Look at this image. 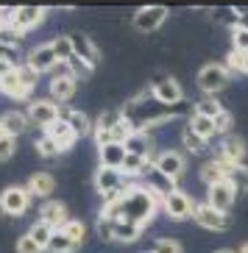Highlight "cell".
Returning <instances> with one entry per match:
<instances>
[{
    "label": "cell",
    "mask_w": 248,
    "mask_h": 253,
    "mask_svg": "<svg viewBox=\"0 0 248 253\" xmlns=\"http://www.w3.org/2000/svg\"><path fill=\"white\" fill-rule=\"evenodd\" d=\"M120 114H123V120H126L128 126H131L134 134H150L156 126L170 123V120L179 114V109H167V106L156 103V100L150 97V92L145 89L143 95L131 97V100L120 109Z\"/></svg>",
    "instance_id": "6da1fadb"
},
{
    "label": "cell",
    "mask_w": 248,
    "mask_h": 253,
    "mask_svg": "<svg viewBox=\"0 0 248 253\" xmlns=\"http://www.w3.org/2000/svg\"><path fill=\"white\" fill-rule=\"evenodd\" d=\"M162 209V195L148 184H131L126 189V195L120 198V214L123 220H131L137 225H148L156 211Z\"/></svg>",
    "instance_id": "7a4b0ae2"
},
{
    "label": "cell",
    "mask_w": 248,
    "mask_h": 253,
    "mask_svg": "<svg viewBox=\"0 0 248 253\" xmlns=\"http://www.w3.org/2000/svg\"><path fill=\"white\" fill-rule=\"evenodd\" d=\"M39 84V75L34 73V70H28L25 64H17L11 73H6L3 78H0V92L6 97H11V100H28L31 92L37 89Z\"/></svg>",
    "instance_id": "3957f363"
},
{
    "label": "cell",
    "mask_w": 248,
    "mask_h": 253,
    "mask_svg": "<svg viewBox=\"0 0 248 253\" xmlns=\"http://www.w3.org/2000/svg\"><path fill=\"white\" fill-rule=\"evenodd\" d=\"M92 181H95V192L103 198V203L120 201L123 195H126V189L131 186L128 178H123L120 170H109V167H98L95 175H92Z\"/></svg>",
    "instance_id": "277c9868"
},
{
    "label": "cell",
    "mask_w": 248,
    "mask_h": 253,
    "mask_svg": "<svg viewBox=\"0 0 248 253\" xmlns=\"http://www.w3.org/2000/svg\"><path fill=\"white\" fill-rule=\"evenodd\" d=\"M229 81H232V73H229L226 64H220V61L203 64L196 75V84H198V89L203 92V97H215L218 92H223L226 86H229Z\"/></svg>",
    "instance_id": "5b68a950"
},
{
    "label": "cell",
    "mask_w": 248,
    "mask_h": 253,
    "mask_svg": "<svg viewBox=\"0 0 248 253\" xmlns=\"http://www.w3.org/2000/svg\"><path fill=\"white\" fill-rule=\"evenodd\" d=\"M150 97L156 100V103L167 106V109H179L184 103V89H181V84L176 81L173 75H156L148 86Z\"/></svg>",
    "instance_id": "8992f818"
},
{
    "label": "cell",
    "mask_w": 248,
    "mask_h": 253,
    "mask_svg": "<svg viewBox=\"0 0 248 253\" xmlns=\"http://www.w3.org/2000/svg\"><path fill=\"white\" fill-rule=\"evenodd\" d=\"M162 211H165L170 220H187V217H193V211H196V201H193L190 192H184V189L176 186L173 192H167L165 198H162Z\"/></svg>",
    "instance_id": "52a82bcc"
},
{
    "label": "cell",
    "mask_w": 248,
    "mask_h": 253,
    "mask_svg": "<svg viewBox=\"0 0 248 253\" xmlns=\"http://www.w3.org/2000/svg\"><path fill=\"white\" fill-rule=\"evenodd\" d=\"M48 8L45 6H14L11 8V17H8V25L17 28L20 34H28V31L39 28L45 23Z\"/></svg>",
    "instance_id": "ba28073f"
},
{
    "label": "cell",
    "mask_w": 248,
    "mask_h": 253,
    "mask_svg": "<svg viewBox=\"0 0 248 253\" xmlns=\"http://www.w3.org/2000/svg\"><path fill=\"white\" fill-rule=\"evenodd\" d=\"M153 172L165 175V178H170L176 184V181L187 172V159H184V153H179V150H162V153L153 156Z\"/></svg>",
    "instance_id": "9c48e42d"
},
{
    "label": "cell",
    "mask_w": 248,
    "mask_h": 253,
    "mask_svg": "<svg viewBox=\"0 0 248 253\" xmlns=\"http://www.w3.org/2000/svg\"><path fill=\"white\" fill-rule=\"evenodd\" d=\"M31 209V195L25 186H6L0 192V211L8 217H23L25 211Z\"/></svg>",
    "instance_id": "30bf717a"
},
{
    "label": "cell",
    "mask_w": 248,
    "mask_h": 253,
    "mask_svg": "<svg viewBox=\"0 0 248 253\" xmlns=\"http://www.w3.org/2000/svg\"><path fill=\"white\" fill-rule=\"evenodd\" d=\"M25 114H28L31 126H39L42 131H48L56 120H61V106L53 103L50 97H45V100H31Z\"/></svg>",
    "instance_id": "8fae6325"
},
{
    "label": "cell",
    "mask_w": 248,
    "mask_h": 253,
    "mask_svg": "<svg viewBox=\"0 0 248 253\" xmlns=\"http://www.w3.org/2000/svg\"><path fill=\"white\" fill-rule=\"evenodd\" d=\"M23 64H25L28 70H34L37 75L50 73V70L61 67L59 59H56V53H53V47H50V42H45V45H37V47H31Z\"/></svg>",
    "instance_id": "7c38bea8"
},
{
    "label": "cell",
    "mask_w": 248,
    "mask_h": 253,
    "mask_svg": "<svg viewBox=\"0 0 248 253\" xmlns=\"http://www.w3.org/2000/svg\"><path fill=\"white\" fill-rule=\"evenodd\" d=\"M193 220L198 223V228H206V231H226L229 228V214L226 211H218L215 206L209 203H196V211H193Z\"/></svg>",
    "instance_id": "4fadbf2b"
},
{
    "label": "cell",
    "mask_w": 248,
    "mask_h": 253,
    "mask_svg": "<svg viewBox=\"0 0 248 253\" xmlns=\"http://www.w3.org/2000/svg\"><path fill=\"white\" fill-rule=\"evenodd\" d=\"M75 92H78V81H75L67 70L59 75H53L50 84H48V95H50L53 103H59V106H67L75 97Z\"/></svg>",
    "instance_id": "5bb4252c"
},
{
    "label": "cell",
    "mask_w": 248,
    "mask_h": 253,
    "mask_svg": "<svg viewBox=\"0 0 248 253\" xmlns=\"http://www.w3.org/2000/svg\"><path fill=\"white\" fill-rule=\"evenodd\" d=\"M234 198H237V186H234L232 181H226V178L218 181V184H209V189H206V203L215 206L218 211H226V214H229Z\"/></svg>",
    "instance_id": "9a60e30c"
},
{
    "label": "cell",
    "mask_w": 248,
    "mask_h": 253,
    "mask_svg": "<svg viewBox=\"0 0 248 253\" xmlns=\"http://www.w3.org/2000/svg\"><path fill=\"white\" fill-rule=\"evenodd\" d=\"M167 6H143L140 11L134 14V28L137 31H143V34H150V31H156V28H162V23L167 20Z\"/></svg>",
    "instance_id": "2e32d148"
},
{
    "label": "cell",
    "mask_w": 248,
    "mask_h": 253,
    "mask_svg": "<svg viewBox=\"0 0 248 253\" xmlns=\"http://www.w3.org/2000/svg\"><path fill=\"white\" fill-rule=\"evenodd\" d=\"M70 42H73V56H75V59H81L87 67L95 70L100 64V50L95 47V42H92L87 34L75 31V34H70Z\"/></svg>",
    "instance_id": "e0dca14e"
},
{
    "label": "cell",
    "mask_w": 248,
    "mask_h": 253,
    "mask_svg": "<svg viewBox=\"0 0 248 253\" xmlns=\"http://www.w3.org/2000/svg\"><path fill=\"white\" fill-rule=\"evenodd\" d=\"M37 220L39 223L50 225V228H61V225L67 223V206L61 201H42V206L37 209Z\"/></svg>",
    "instance_id": "ac0fdd59"
},
{
    "label": "cell",
    "mask_w": 248,
    "mask_h": 253,
    "mask_svg": "<svg viewBox=\"0 0 248 253\" xmlns=\"http://www.w3.org/2000/svg\"><path fill=\"white\" fill-rule=\"evenodd\" d=\"M0 128H3L6 136L17 139V136H23L31 128V120H28V114L20 112V109H8V112H3V117H0Z\"/></svg>",
    "instance_id": "d6986e66"
},
{
    "label": "cell",
    "mask_w": 248,
    "mask_h": 253,
    "mask_svg": "<svg viewBox=\"0 0 248 253\" xmlns=\"http://www.w3.org/2000/svg\"><path fill=\"white\" fill-rule=\"evenodd\" d=\"M61 120H64V123L73 128L78 139H81V136H92V128H95V123H92V120L81 112V109H73V106H61Z\"/></svg>",
    "instance_id": "ffe728a7"
},
{
    "label": "cell",
    "mask_w": 248,
    "mask_h": 253,
    "mask_svg": "<svg viewBox=\"0 0 248 253\" xmlns=\"http://www.w3.org/2000/svg\"><path fill=\"white\" fill-rule=\"evenodd\" d=\"M48 136L53 139V145L59 148V153H67V150H73L75 148V142H78V136H75V131L64 123V120H56L50 128L45 131Z\"/></svg>",
    "instance_id": "44dd1931"
},
{
    "label": "cell",
    "mask_w": 248,
    "mask_h": 253,
    "mask_svg": "<svg viewBox=\"0 0 248 253\" xmlns=\"http://www.w3.org/2000/svg\"><path fill=\"white\" fill-rule=\"evenodd\" d=\"M25 189H28L31 198H39V201H48L56 189V178H53L50 172H34L28 181H25Z\"/></svg>",
    "instance_id": "7402d4cb"
},
{
    "label": "cell",
    "mask_w": 248,
    "mask_h": 253,
    "mask_svg": "<svg viewBox=\"0 0 248 253\" xmlns=\"http://www.w3.org/2000/svg\"><path fill=\"white\" fill-rule=\"evenodd\" d=\"M128 150L126 145H120V142H109V145H100L98 148V162L100 167H109V170H120L123 162H126Z\"/></svg>",
    "instance_id": "603a6c76"
},
{
    "label": "cell",
    "mask_w": 248,
    "mask_h": 253,
    "mask_svg": "<svg viewBox=\"0 0 248 253\" xmlns=\"http://www.w3.org/2000/svg\"><path fill=\"white\" fill-rule=\"evenodd\" d=\"M117 120H120V112H114V109H109V112H103L98 120H95V128H92V136H95V145H109L112 142V128L117 126Z\"/></svg>",
    "instance_id": "cb8c5ba5"
},
{
    "label": "cell",
    "mask_w": 248,
    "mask_h": 253,
    "mask_svg": "<svg viewBox=\"0 0 248 253\" xmlns=\"http://www.w3.org/2000/svg\"><path fill=\"white\" fill-rule=\"evenodd\" d=\"M120 172H123V178H143V175H150L153 172V159H145V156H131L128 153L126 156V162H123V167H120Z\"/></svg>",
    "instance_id": "d4e9b609"
},
{
    "label": "cell",
    "mask_w": 248,
    "mask_h": 253,
    "mask_svg": "<svg viewBox=\"0 0 248 253\" xmlns=\"http://www.w3.org/2000/svg\"><path fill=\"white\" fill-rule=\"evenodd\" d=\"M143 225H137V223H131V220H114V225H112V239L114 242H123V245H131V242H137V239L143 237Z\"/></svg>",
    "instance_id": "484cf974"
},
{
    "label": "cell",
    "mask_w": 248,
    "mask_h": 253,
    "mask_svg": "<svg viewBox=\"0 0 248 253\" xmlns=\"http://www.w3.org/2000/svg\"><path fill=\"white\" fill-rule=\"evenodd\" d=\"M220 156L234 164H243V159H246V139L240 134H226L223 142H220Z\"/></svg>",
    "instance_id": "4316f807"
},
{
    "label": "cell",
    "mask_w": 248,
    "mask_h": 253,
    "mask_svg": "<svg viewBox=\"0 0 248 253\" xmlns=\"http://www.w3.org/2000/svg\"><path fill=\"white\" fill-rule=\"evenodd\" d=\"M187 128L203 142H209L212 136H218V131H215V120H209V117H198V114H193L190 123H187Z\"/></svg>",
    "instance_id": "83f0119b"
},
{
    "label": "cell",
    "mask_w": 248,
    "mask_h": 253,
    "mask_svg": "<svg viewBox=\"0 0 248 253\" xmlns=\"http://www.w3.org/2000/svg\"><path fill=\"white\" fill-rule=\"evenodd\" d=\"M126 150L131 153V156L153 159V142H150L148 134H131V139L126 142Z\"/></svg>",
    "instance_id": "f1b7e54d"
},
{
    "label": "cell",
    "mask_w": 248,
    "mask_h": 253,
    "mask_svg": "<svg viewBox=\"0 0 248 253\" xmlns=\"http://www.w3.org/2000/svg\"><path fill=\"white\" fill-rule=\"evenodd\" d=\"M209 17L215 23H220L223 28H237L240 25V14H237V6H220V8H212Z\"/></svg>",
    "instance_id": "f546056e"
},
{
    "label": "cell",
    "mask_w": 248,
    "mask_h": 253,
    "mask_svg": "<svg viewBox=\"0 0 248 253\" xmlns=\"http://www.w3.org/2000/svg\"><path fill=\"white\" fill-rule=\"evenodd\" d=\"M220 112H223V106H220L218 97H201V100H196V106H193V114L209 117V120H215Z\"/></svg>",
    "instance_id": "4dcf8cb0"
},
{
    "label": "cell",
    "mask_w": 248,
    "mask_h": 253,
    "mask_svg": "<svg viewBox=\"0 0 248 253\" xmlns=\"http://www.w3.org/2000/svg\"><path fill=\"white\" fill-rule=\"evenodd\" d=\"M45 251H48V253H75V251H78V245H75L73 239H67L59 228H56V231H53V237H50V242H48Z\"/></svg>",
    "instance_id": "1f68e13d"
},
{
    "label": "cell",
    "mask_w": 248,
    "mask_h": 253,
    "mask_svg": "<svg viewBox=\"0 0 248 253\" xmlns=\"http://www.w3.org/2000/svg\"><path fill=\"white\" fill-rule=\"evenodd\" d=\"M50 47H53V53H56L59 64H67V61L73 59V42H70V34H61V37L50 39Z\"/></svg>",
    "instance_id": "d6a6232c"
},
{
    "label": "cell",
    "mask_w": 248,
    "mask_h": 253,
    "mask_svg": "<svg viewBox=\"0 0 248 253\" xmlns=\"http://www.w3.org/2000/svg\"><path fill=\"white\" fill-rule=\"evenodd\" d=\"M59 231H61V234H64L67 239H73L78 248H81V245H84V239H87V225H84L81 220H67V223L61 225Z\"/></svg>",
    "instance_id": "836d02e7"
},
{
    "label": "cell",
    "mask_w": 248,
    "mask_h": 253,
    "mask_svg": "<svg viewBox=\"0 0 248 253\" xmlns=\"http://www.w3.org/2000/svg\"><path fill=\"white\" fill-rule=\"evenodd\" d=\"M53 231H56V228H50V225H45V223H39V220H37V223L28 228V237L34 239V242H37L42 251H45L48 242H50V237H53Z\"/></svg>",
    "instance_id": "e575fe53"
},
{
    "label": "cell",
    "mask_w": 248,
    "mask_h": 253,
    "mask_svg": "<svg viewBox=\"0 0 248 253\" xmlns=\"http://www.w3.org/2000/svg\"><path fill=\"white\" fill-rule=\"evenodd\" d=\"M226 70H229V73H240V75H248V53L229 50V56H226Z\"/></svg>",
    "instance_id": "d590c367"
},
{
    "label": "cell",
    "mask_w": 248,
    "mask_h": 253,
    "mask_svg": "<svg viewBox=\"0 0 248 253\" xmlns=\"http://www.w3.org/2000/svg\"><path fill=\"white\" fill-rule=\"evenodd\" d=\"M23 39H25V34H20V31L11 28V25L0 28V45H3V47H14V50H20Z\"/></svg>",
    "instance_id": "8d00e7d4"
},
{
    "label": "cell",
    "mask_w": 248,
    "mask_h": 253,
    "mask_svg": "<svg viewBox=\"0 0 248 253\" xmlns=\"http://www.w3.org/2000/svg\"><path fill=\"white\" fill-rule=\"evenodd\" d=\"M181 142H184V148H187L190 153H196V156H201V153H206V145H209V142L198 139V136L193 134L190 128H184V131H181Z\"/></svg>",
    "instance_id": "74e56055"
},
{
    "label": "cell",
    "mask_w": 248,
    "mask_h": 253,
    "mask_svg": "<svg viewBox=\"0 0 248 253\" xmlns=\"http://www.w3.org/2000/svg\"><path fill=\"white\" fill-rule=\"evenodd\" d=\"M150 253H181V242L173 237H159L150 245Z\"/></svg>",
    "instance_id": "f35d334b"
},
{
    "label": "cell",
    "mask_w": 248,
    "mask_h": 253,
    "mask_svg": "<svg viewBox=\"0 0 248 253\" xmlns=\"http://www.w3.org/2000/svg\"><path fill=\"white\" fill-rule=\"evenodd\" d=\"M37 153H39L42 159H56V156H61L59 148L53 145V139H50L48 134H42V136L37 139Z\"/></svg>",
    "instance_id": "ab89813d"
},
{
    "label": "cell",
    "mask_w": 248,
    "mask_h": 253,
    "mask_svg": "<svg viewBox=\"0 0 248 253\" xmlns=\"http://www.w3.org/2000/svg\"><path fill=\"white\" fill-rule=\"evenodd\" d=\"M232 50L248 53V28H243V25L232 28Z\"/></svg>",
    "instance_id": "60d3db41"
},
{
    "label": "cell",
    "mask_w": 248,
    "mask_h": 253,
    "mask_svg": "<svg viewBox=\"0 0 248 253\" xmlns=\"http://www.w3.org/2000/svg\"><path fill=\"white\" fill-rule=\"evenodd\" d=\"M201 181H203V184H218V181H223V175H220V170H218V164L212 162V159L201 164Z\"/></svg>",
    "instance_id": "b9f144b4"
},
{
    "label": "cell",
    "mask_w": 248,
    "mask_h": 253,
    "mask_svg": "<svg viewBox=\"0 0 248 253\" xmlns=\"http://www.w3.org/2000/svg\"><path fill=\"white\" fill-rule=\"evenodd\" d=\"M232 128H234V117H232V112H220L218 117H215V131H218V134H232Z\"/></svg>",
    "instance_id": "7bdbcfd3"
},
{
    "label": "cell",
    "mask_w": 248,
    "mask_h": 253,
    "mask_svg": "<svg viewBox=\"0 0 248 253\" xmlns=\"http://www.w3.org/2000/svg\"><path fill=\"white\" fill-rule=\"evenodd\" d=\"M229 181H232L237 189H248V167H246V164H237L234 172L229 175Z\"/></svg>",
    "instance_id": "ee69618b"
},
{
    "label": "cell",
    "mask_w": 248,
    "mask_h": 253,
    "mask_svg": "<svg viewBox=\"0 0 248 253\" xmlns=\"http://www.w3.org/2000/svg\"><path fill=\"white\" fill-rule=\"evenodd\" d=\"M14 153H17V139L3 136V139H0V162H8Z\"/></svg>",
    "instance_id": "f6af8a7d"
},
{
    "label": "cell",
    "mask_w": 248,
    "mask_h": 253,
    "mask_svg": "<svg viewBox=\"0 0 248 253\" xmlns=\"http://www.w3.org/2000/svg\"><path fill=\"white\" fill-rule=\"evenodd\" d=\"M17 253H45V251H42V248H39L28 234H23V237L17 239Z\"/></svg>",
    "instance_id": "bcb514c9"
},
{
    "label": "cell",
    "mask_w": 248,
    "mask_h": 253,
    "mask_svg": "<svg viewBox=\"0 0 248 253\" xmlns=\"http://www.w3.org/2000/svg\"><path fill=\"white\" fill-rule=\"evenodd\" d=\"M112 220H103V217H98V223H95V228H98V237L103 239V242H114L112 239Z\"/></svg>",
    "instance_id": "7dc6e473"
},
{
    "label": "cell",
    "mask_w": 248,
    "mask_h": 253,
    "mask_svg": "<svg viewBox=\"0 0 248 253\" xmlns=\"http://www.w3.org/2000/svg\"><path fill=\"white\" fill-rule=\"evenodd\" d=\"M8 17H11V8L0 6V28H6V25H8Z\"/></svg>",
    "instance_id": "c3c4849f"
},
{
    "label": "cell",
    "mask_w": 248,
    "mask_h": 253,
    "mask_svg": "<svg viewBox=\"0 0 248 253\" xmlns=\"http://www.w3.org/2000/svg\"><path fill=\"white\" fill-rule=\"evenodd\" d=\"M215 253H237V251H229V248H220V251H215Z\"/></svg>",
    "instance_id": "681fc988"
},
{
    "label": "cell",
    "mask_w": 248,
    "mask_h": 253,
    "mask_svg": "<svg viewBox=\"0 0 248 253\" xmlns=\"http://www.w3.org/2000/svg\"><path fill=\"white\" fill-rule=\"evenodd\" d=\"M237 253H248V242H246V245H240V251H237Z\"/></svg>",
    "instance_id": "f907efd6"
},
{
    "label": "cell",
    "mask_w": 248,
    "mask_h": 253,
    "mask_svg": "<svg viewBox=\"0 0 248 253\" xmlns=\"http://www.w3.org/2000/svg\"><path fill=\"white\" fill-rule=\"evenodd\" d=\"M3 136H6V134H3V128H0V139H3Z\"/></svg>",
    "instance_id": "816d5d0a"
}]
</instances>
